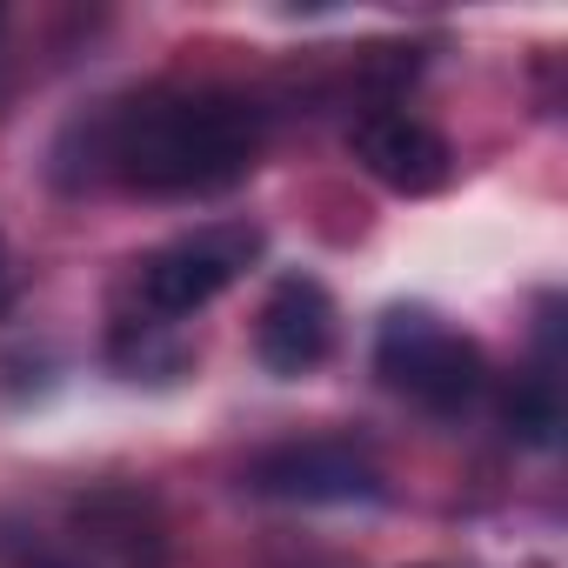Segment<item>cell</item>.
Returning a JSON list of instances; mask_svg holds the SVG:
<instances>
[{
    "label": "cell",
    "mask_w": 568,
    "mask_h": 568,
    "mask_svg": "<svg viewBox=\"0 0 568 568\" xmlns=\"http://www.w3.org/2000/svg\"><path fill=\"white\" fill-rule=\"evenodd\" d=\"M261 254V227L247 221H214V227H194L168 247H154L141 267H134V295L154 322H174V315H194L207 308L214 295H227L234 281L254 267Z\"/></svg>",
    "instance_id": "cell-3"
},
{
    "label": "cell",
    "mask_w": 568,
    "mask_h": 568,
    "mask_svg": "<svg viewBox=\"0 0 568 568\" xmlns=\"http://www.w3.org/2000/svg\"><path fill=\"white\" fill-rule=\"evenodd\" d=\"M247 488L302 508H355L382 495V468L355 442H281L247 462Z\"/></svg>",
    "instance_id": "cell-4"
},
{
    "label": "cell",
    "mask_w": 568,
    "mask_h": 568,
    "mask_svg": "<svg viewBox=\"0 0 568 568\" xmlns=\"http://www.w3.org/2000/svg\"><path fill=\"white\" fill-rule=\"evenodd\" d=\"M501 422H508V435H515V442L548 448V442H555V428H561L555 375H548V368H535L528 382H515V388H508V402H501Z\"/></svg>",
    "instance_id": "cell-7"
},
{
    "label": "cell",
    "mask_w": 568,
    "mask_h": 568,
    "mask_svg": "<svg viewBox=\"0 0 568 568\" xmlns=\"http://www.w3.org/2000/svg\"><path fill=\"white\" fill-rule=\"evenodd\" d=\"M348 148L355 161L388 187V194H435L448 181V141L415 121V114H395V108H368L355 128H348Z\"/></svg>",
    "instance_id": "cell-6"
},
{
    "label": "cell",
    "mask_w": 568,
    "mask_h": 568,
    "mask_svg": "<svg viewBox=\"0 0 568 568\" xmlns=\"http://www.w3.org/2000/svg\"><path fill=\"white\" fill-rule=\"evenodd\" d=\"M335 348V302L315 274H288L274 281V295L261 302L254 315V355L267 375L295 382V375H315Z\"/></svg>",
    "instance_id": "cell-5"
},
{
    "label": "cell",
    "mask_w": 568,
    "mask_h": 568,
    "mask_svg": "<svg viewBox=\"0 0 568 568\" xmlns=\"http://www.w3.org/2000/svg\"><path fill=\"white\" fill-rule=\"evenodd\" d=\"M88 154L134 194H221L261 154V108L227 88H148L94 114Z\"/></svg>",
    "instance_id": "cell-1"
},
{
    "label": "cell",
    "mask_w": 568,
    "mask_h": 568,
    "mask_svg": "<svg viewBox=\"0 0 568 568\" xmlns=\"http://www.w3.org/2000/svg\"><path fill=\"white\" fill-rule=\"evenodd\" d=\"M375 375L428 415H462L481 395V348L428 308H395L375 335Z\"/></svg>",
    "instance_id": "cell-2"
},
{
    "label": "cell",
    "mask_w": 568,
    "mask_h": 568,
    "mask_svg": "<svg viewBox=\"0 0 568 568\" xmlns=\"http://www.w3.org/2000/svg\"><path fill=\"white\" fill-rule=\"evenodd\" d=\"M0 267H8V247H0Z\"/></svg>",
    "instance_id": "cell-8"
}]
</instances>
